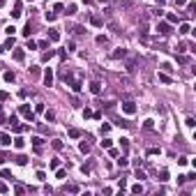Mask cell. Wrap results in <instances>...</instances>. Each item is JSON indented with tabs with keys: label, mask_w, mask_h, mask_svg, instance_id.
<instances>
[{
	"label": "cell",
	"mask_w": 196,
	"mask_h": 196,
	"mask_svg": "<svg viewBox=\"0 0 196 196\" xmlns=\"http://www.w3.org/2000/svg\"><path fill=\"white\" fill-rule=\"evenodd\" d=\"M51 55H53V51H46V53H42V60H49Z\"/></svg>",
	"instance_id": "8d00e7d4"
},
{
	"label": "cell",
	"mask_w": 196,
	"mask_h": 196,
	"mask_svg": "<svg viewBox=\"0 0 196 196\" xmlns=\"http://www.w3.org/2000/svg\"><path fill=\"white\" fill-rule=\"evenodd\" d=\"M21 14H23V5H21V2H14V12H12V16L16 18V16H21Z\"/></svg>",
	"instance_id": "8992f818"
},
{
	"label": "cell",
	"mask_w": 196,
	"mask_h": 196,
	"mask_svg": "<svg viewBox=\"0 0 196 196\" xmlns=\"http://www.w3.org/2000/svg\"><path fill=\"white\" fill-rule=\"evenodd\" d=\"M2 46H5V49H12V46H14V37H9V39H7Z\"/></svg>",
	"instance_id": "cb8c5ba5"
},
{
	"label": "cell",
	"mask_w": 196,
	"mask_h": 196,
	"mask_svg": "<svg viewBox=\"0 0 196 196\" xmlns=\"http://www.w3.org/2000/svg\"><path fill=\"white\" fill-rule=\"evenodd\" d=\"M122 111H125L127 116H134V113H136V106H134V102H125V104H122Z\"/></svg>",
	"instance_id": "6da1fadb"
},
{
	"label": "cell",
	"mask_w": 196,
	"mask_h": 196,
	"mask_svg": "<svg viewBox=\"0 0 196 196\" xmlns=\"http://www.w3.org/2000/svg\"><path fill=\"white\" fill-rule=\"evenodd\" d=\"M14 79H16L14 71H5V81H7V83H14Z\"/></svg>",
	"instance_id": "7c38bea8"
},
{
	"label": "cell",
	"mask_w": 196,
	"mask_h": 196,
	"mask_svg": "<svg viewBox=\"0 0 196 196\" xmlns=\"http://www.w3.org/2000/svg\"><path fill=\"white\" fill-rule=\"evenodd\" d=\"M102 148H106V150H108V148H111V139H104V141H102Z\"/></svg>",
	"instance_id": "f546056e"
},
{
	"label": "cell",
	"mask_w": 196,
	"mask_h": 196,
	"mask_svg": "<svg viewBox=\"0 0 196 196\" xmlns=\"http://www.w3.org/2000/svg\"><path fill=\"white\" fill-rule=\"evenodd\" d=\"M26 161H28V157H23V155H18V157H16V164H21V166H23Z\"/></svg>",
	"instance_id": "484cf974"
},
{
	"label": "cell",
	"mask_w": 196,
	"mask_h": 196,
	"mask_svg": "<svg viewBox=\"0 0 196 196\" xmlns=\"http://www.w3.org/2000/svg\"><path fill=\"white\" fill-rule=\"evenodd\" d=\"M23 145H26L23 139H16V141H14V148H16V150H23Z\"/></svg>",
	"instance_id": "9a60e30c"
},
{
	"label": "cell",
	"mask_w": 196,
	"mask_h": 196,
	"mask_svg": "<svg viewBox=\"0 0 196 196\" xmlns=\"http://www.w3.org/2000/svg\"><path fill=\"white\" fill-rule=\"evenodd\" d=\"M132 192H134V194H143V185H134Z\"/></svg>",
	"instance_id": "7402d4cb"
},
{
	"label": "cell",
	"mask_w": 196,
	"mask_h": 196,
	"mask_svg": "<svg viewBox=\"0 0 196 196\" xmlns=\"http://www.w3.org/2000/svg\"><path fill=\"white\" fill-rule=\"evenodd\" d=\"M136 65H139V58H129V60H127V71H134Z\"/></svg>",
	"instance_id": "ba28073f"
},
{
	"label": "cell",
	"mask_w": 196,
	"mask_h": 196,
	"mask_svg": "<svg viewBox=\"0 0 196 196\" xmlns=\"http://www.w3.org/2000/svg\"><path fill=\"white\" fill-rule=\"evenodd\" d=\"M49 39H51V42H58V39H60V32H58V30H51V32H49Z\"/></svg>",
	"instance_id": "4fadbf2b"
},
{
	"label": "cell",
	"mask_w": 196,
	"mask_h": 196,
	"mask_svg": "<svg viewBox=\"0 0 196 196\" xmlns=\"http://www.w3.org/2000/svg\"><path fill=\"white\" fill-rule=\"evenodd\" d=\"M53 12H55V14H58V12H65V5H60V2H58V5L53 7Z\"/></svg>",
	"instance_id": "4dcf8cb0"
},
{
	"label": "cell",
	"mask_w": 196,
	"mask_h": 196,
	"mask_svg": "<svg viewBox=\"0 0 196 196\" xmlns=\"http://www.w3.org/2000/svg\"><path fill=\"white\" fill-rule=\"evenodd\" d=\"M2 161H5V155H0V164H2Z\"/></svg>",
	"instance_id": "7bdbcfd3"
},
{
	"label": "cell",
	"mask_w": 196,
	"mask_h": 196,
	"mask_svg": "<svg viewBox=\"0 0 196 196\" xmlns=\"http://www.w3.org/2000/svg\"><path fill=\"white\" fill-rule=\"evenodd\" d=\"M55 175H58V178H60V180H63V178H67V173H65L63 169H58V173H55Z\"/></svg>",
	"instance_id": "836d02e7"
},
{
	"label": "cell",
	"mask_w": 196,
	"mask_h": 196,
	"mask_svg": "<svg viewBox=\"0 0 196 196\" xmlns=\"http://www.w3.org/2000/svg\"><path fill=\"white\" fill-rule=\"evenodd\" d=\"M69 136H71V139H79L81 132H79V129H69Z\"/></svg>",
	"instance_id": "d4e9b609"
},
{
	"label": "cell",
	"mask_w": 196,
	"mask_h": 196,
	"mask_svg": "<svg viewBox=\"0 0 196 196\" xmlns=\"http://www.w3.org/2000/svg\"><path fill=\"white\" fill-rule=\"evenodd\" d=\"M53 148H55V150H63L65 145H63V141H53Z\"/></svg>",
	"instance_id": "f1b7e54d"
},
{
	"label": "cell",
	"mask_w": 196,
	"mask_h": 196,
	"mask_svg": "<svg viewBox=\"0 0 196 196\" xmlns=\"http://www.w3.org/2000/svg\"><path fill=\"white\" fill-rule=\"evenodd\" d=\"M81 152H90V143H88V141L81 143Z\"/></svg>",
	"instance_id": "44dd1931"
},
{
	"label": "cell",
	"mask_w": 196,
	"mask_h": 196,
	"mask_svg": "<svg viewBox=\"0 0 196 196\" xmlns=\"http://www.w3.org/2000/svg\"><path fill=\"white\" fill-rule=\"evenodd\" d=\"M2 192H7V187H5V185H0V194H2Z\"/></svg>",
	"instance_id": "b9f144b4"
},
{
	"label": "cell",
	"mask_w": 196,
	"mask_h": 196,
	"mask_svg": "<svg viewBox=\"0 0 196 196\" xmlns=\"http://www.w3.org/2000/svg\"><path fill=\"white\" fill-rule=\"evenodd\" d=\"M23 58H26V53H23L21 49H16V51H14V60H18V63H21Z\"/></svg>",
	"instance_id": "5bb4252c"
},
{
	"label": "cell",
	"mask_w": 196,
	"mask_h": 196,
	"mask_svg": "<svg viewBox=\"0 0 196 196\" xmlns=\"http://www.w3.org/2000/svg\"><path fill=\"white\" fill-rule=\"evenodd\" d=\"M157 32L159 35H171V26L169 23H157Z\"/></svg>",
	"instance_id": "7a4b0ae2"
},
{
	"label": "cell",
	"mask_w": 196,
	"mask_h": 196,
	"mask_svg": "<svg viewBox=\"0 0 196 196\" xmlns=\"http://www.w3.org/2000/svg\"><path fill=\"white\" fill-rule=\"evenodd\" d=\"M55 16H58L55 12H49V14H46V18H49V21H55Z\"/></svg>",
	"instance_id": "d590c367"
},
{
	"label": "cell",
	"mask_w": 196,
	"mask_h": 196,
	"mask_svg": "<svg viewBox=\"0 0 196 196\" xmlns=\"http://www.w3.org/2000/svg\"><path fill=\"white\" fill-rule=\"evenodd\" d=\"M0 178H5V180H12V173H9V171L5 169V171H2V173H0Z\"/></svg>",
	"instance_id": "603a6c76"
},
{
	"label": "cell",
	"mask_w": 196,
	"mask_h": 196,
	"mask_svg": "<svg viewBox=\"0 0 196 196\" xmlns=\"http://www.w3.org/2000/svg\"><path fill=\"white\" fill-rule=\"evenodd\" d=\"M23 35H26V37H30V35H32V26H30V21H28V26L23 28Z\"/></svg>",
	"instance_id": "e0dca14e"
},
{
	"label": "cell",
	"mask_w": 196,
	"mask_h": 196,
	"mask_svg": "<svg viewBox=\"0 0 196 196\" xmlns=\"http://www.w3.org/2000/svg\"><path fill=\"white\" fill-rule=\"evenodd\" d=\"M175 5H178V7H182V5H187V0H175Z\"/></svg>",
	"instance_id": "60d3db41"
},
{
	"label": "cell",
	"mask_w": 196,
	"mask_h": 196,
	"mask_svg": "<svg viewBox=\"0 0 196 196\" xmlns=\"http://www.w3.org/2000/svg\"><path fill=\"white\" fill-rule=\"evenodd\" d=\"M194 9H196L194 2H187V12H189V14H194Z\"/></svg>",
	"instance_id": "1f68e13d"
},
{
	"label": "cell",
	"mask_w": 196,
	"mask_h": 196,
	"mask_svg": "<svg viewBox=\"0 0 196 196\" xmlns=\"http://www.w3.org/2000/svg\"><path fill=\"white\" fill-rule=\"evenodd\" d=\"M90 23H92V26H97V28H102V26H104L102 16H97V14H90Z\"/></svg>",
	"instance_id": "277c9868"
},
{
	"label": "cell",
	"mask_w": 196,
	"mask_h": 196,
	"mask_svg": "<svg viewBox=\"0 0 196 196\" xmlns=\"http://www.w3.org/2000/svg\"><path fill=\"white\" fill-rule=\"evenodd\" d=\"M32 143H35V148L39 150V148H42V143H44V139H39V136H37V139H32Z\"/></svg>",
	"instance_id": "ffe728a7"
},
{
	"label": "cell",
	"mask_w": 196,
	"mask_h": 196,
	"mask_svg": "<svg viewBox=\"0 0 196 196\" xmlns=\"http://www.w3.org/2000/svg\"><path fill=\"white\" fill-rule=\"evenodd\" d=\"M67 14H76V5H69V7H67Z\"/></svg>",
	"instance_id": "e575fe53"
},
{
	"label": "cell",
	"mask_w": 196,
	"mask_h": 196,
	"mask_svg": "<svg viewBox=\"0 0 196 196\" xmlns=\"http://www.w3.org/2000/svg\"><path fill=\"white\" fill-rule=\"evenodd\" d=\"M90 92H92V95H99V92H102V83L92 81V83H90Z\"/></svg>",
	"instance_id": "5b68a950"
},
{
	"label": "cell",
	"mask_w": 196,
	"mask_h": 196,
	"mask_svg": "<svg viewBox=\"0 0 196 196\" xmlns=\"http://www.w3.org/2000/svg\"><path fill=\"white\" fill-rule=\"evenodd\" d=\"M0 143L2 145H12V136L9 134H0Z\"/></svg>",
	"instance_id": "8fae6325"
},
{
	"label": "cell",
	"mask_w": 196,
	"mask_h": 196,
	"mask_svg": "<svg viewBox=\"0 0 196 196\" xmlns=\"http://www.w3.org/2000/svg\"><path fill=\"white\" fill-rule=\"evenodd\" d=\"M44 83H46V85H51V83H53V71H51V69L44 71Z\"/></svg>",
	"instance_id": "9c48e42d"
},
{
	"label": "cell",
	"mask_w": 196,
	"mask_h": 196,
	"mask_svg": "<svg viewBox=\"0 0 196 196\" xmlns=\"http://www.w3.org/2000/svg\"><path fill=\"white\" fill-rule=\"evenodd\" d=\"M106 42H108V39H106L104 35H99V37H97V44H106Z\"/></svg>",
	"instance_id": "d6a6232c"
},
{
	"label": "cell",
	"mask_w": 196,
	"mask_h": 196,
	"mask_svg": "<svg viewBox=\"0 0 196 196\" xmlns=\"http://www.w3.org/2000/svg\"><path fill=\"white\" fill-rule=\"evenodd\" d=\"M159 81H164V83H171V79L166 76V74H159Z\"/></svg>",
	"instance_id": "f35d334b"
},
{
	"label": "cell",
	"mask_w": 196,
	"mask_h": 196,
	"mask_svg": "<svg viewBox=\"0 0 196 196\" xmlns=\"http://www.w3.org/2000/svg\"><path fill=\"white\" fill-rule=\"evenodd\" d=\"M189 30H192V28H189V23H182V26H180V32H182V35H187Z\"/></svg>",
	"instance_id": "d6986e66"
},
{
	"label": "cell",
	"mask_w": 196,
	"mask_h": 196,
	"mask_svg": "<svg viewBox=\"0 0 196 196\" xmlns=\"http://www.w3.org/2000/svg\"><path fill=\"white\" fill-rule=\"evenodd\" d=\"M127 164H129V161H127V159H125V157H120V159H118V166H122V169H125Z\"/></svg>",
	"instance_id": "83f0119b"
},
{
	"label": "cell",
	"mask_w": 196,
	"mask_h": 196,
	"mask_svg": "<svg viewBox=\"0 0 196 196\" xmlns=\"http://www.w3.org/2000/svg\"><path fill=\"white\" fill-rule=\"evenodd\" d=\"M21 116H26L28 120H32V111H30V106H28V104H23V106H21Z\"/></svg>",
	"instance_id": "52a82bcc"
},
{
	"label": "cell",
	"mask_w": 196,
	"mask_h": 196,
	"mask_svg": "<svg viewBox=\"0 0 196 196\" xmlns=\"http://www.w3.org/2000/svg\"><path fill=\"white\" fill-rule=\"evenodd\" d=\"M5 99H9V95L7 92H0V102H5Z\"/></svg>",
	"instance_id": "ab89813d"
},
{
	"label": "cell",
	"mask_w": 196,
	"mask_h": 196,
	"mask_svg": "<svg viewBox=\"0 0 196 196\" xmlns=\"http://www.w3.org/2000/svg\"><path fill=\"white\" fill-rule=\"evenodd\" d=\"M28 2H32V0H28Z\"/></svg>",
	"instance_id": "f6af8a7d"
},
{
	"label": "cell",
	"mask_w": 196,
	"mask_h": 196,
	"mask_svg": "<svg viewBox=\"0 0 196 196\" xmlns=\"http://www.w3.org/2000/svg\"><path fill=\"white\" fill-rule=\"evenodd\" d=\"M9 125H12V129H14V132H23V125H18V120L14 116L9 118Z\"/></svg>",
	"instance_id": "3957f363"
},
{
	"label": "cell",
	"mask_w": 196,
	"mask_h": 196,
	"mask_svg": "<svg viewBox=\"0 0 196 196\" xmlns=\"http://www.w3.org/2000/svg\"><path fill=\"white\" fill-rule=\"evenodd\" d=\"M0 5H5V0H0Z\"/></svg>",
	"instance_id": "ee69618b"
},
{
	"label": "cell",
	"mask_w": 196,
	"mask_h": 196,
	"mask_svg": "<svg viewBox=\"0 0 196 196\" xmlns=\"http://www.w3.org/2000/svg\"><path fill=\"white\" fill-rule=\"evenodd\" d=\"M65 192H69V194H76V192H79V185H67V187H65Z\"/></svg>",
	"instance_id": "2e32d148"
},
{
	"label": "cell",
	"mask_w": 196,
	"mask_h": 196,
	"mask_svg": "<svg viewBox=\"0 0 196 196\" xmlns=\"http://www.w3.org/2000/svg\"><path fill=\"white\" fill-rule=\"evenodd\" d=\"M120 148H122V150H129V141H127V139H120Z\"/></svg>",
	"instance_id": "ac0fdd59"
},
{
	"label": "cell",
	"mask_w": 196,
	"mask_h": 196,
	"mask_svg": "<svg viewBox=\"0 0 196 196\" xmlns=\"http://www.w3.org/2000/svg\"><path fill=\"white\" fill-rule=\"evenodd\" d=\"M185 125H187V127H194V125H196L194 118H187V120H185Z\"/></svg>",
	"instance_id": "74e56055"
},
{
	"label": "cell",
	"mask_w": 196,
	"mask_h": 196,
	"mask_svg": "<svg viewBox=\"0 0 196 196\" xmlns=\"http://www.w3.org/2000/svg\"><path fill=\"white\" fill-rule=\"evenodd\" d=\"M125 55H127L125 49H118V51H113V53H111V58H113V60H118V58H125Z\"/></svg>",
	"instance_id": "30bf717a"
},
{
	"label": "cell",
	"mask_w": 196,
	"mask_h": 196,
	"mask_svg": "<svg viewBox=\"0 0 196 196\" xmlns=\"http://www.w3.org/2000/svg\"><path fill=\"white\" fill-rule=\"evenodd\" d=\"M53 118H55V113H53V111H46V122H51Z\"/></svg>",
	"instance_id": "4316f807"
}]
</instances>
